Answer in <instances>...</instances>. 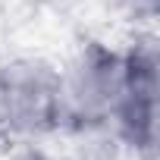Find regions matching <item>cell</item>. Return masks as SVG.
<instances>
[{
  "label": "cell",
  "mask_w": 160,
  "mask_h": 160,
  "mask_svg": "<svg viewBox=\"0 0 160 160\" xmlns=\"http://www.w3.org/2000/svg\"><path fill=\"white\" fill-rule=\"evenodd\" d=\"M135 3H148V7H154V0H135Z\"/></svg>",
  "instance_id": "4"
},
{
  "label": "cell",
  "mask_w": 160,
  "mask_h": 160,
  "mask_svg": "<svg viewBox=\"0 0 160 160\" xmlns=\"http://www.w3.org/2000/svg\"><path fill=\"white\" fill-rule=\"evenodd\" d=\"M119 85H122V63L113 53L91 47L72 66L66 82L60 78V101L63 107L69 104L85 116H98L104 110H113Z\"/></svg>",
  "instance_id": "3"
},
{
  "label": "cell",
  "mask_w": 160,
  "mask_h": 160,
  "mask_svg": "<svg viewBox=\"0 0 160 160\" xmlns=\"http://www.w3.org/2000/svg\"><path fill=\"white\" fill-rule=\"evenodd\" d=\"M0 110L13 129L38 132L60 119V75L44 63H10L0 69Z\"/></svg>",
  "instance_id": "1"
},
{
  "label": "cell",
  "mask_w": 160,
  "mask_h": 160,
  "mask_svg": "<svg viewBox=\"0 0 160 160\" xmlns=\"http://www.w3.org/2000/svg\"><path fill=\"white\" fill-rule=\"evenodd\" d=\"M154 66L157 60L151 47L132 53L122 63V85L113 104L119 116V129L126 132L132 144H141V148L154 144V129H157V119H154L157 116V69Z\"/></svg>",
  "instance_id": "2"
}]
</instances>
